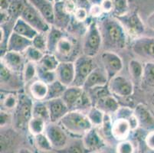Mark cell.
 Masks as SVG:
<instances>
[{
	"label": "cell",
	"mask_w": 154,
	"mask_h": 153,
	"mask_svg": "<svg viewBox=\"0 0 154 153\" xmlns=\"http://www.w3.org/2000/svg\"><path fill=\"white\" fill-rule=\"evenodd\" d=\"M104 50L124 49L128 43V34L121 22L111 14L104 13L97 20Z\"/></svg>",
	"instance_id": "obj_1"
},
{
	"label": "cell",
	"mask_w": 154,
	"mask_h": 153,
	"mask_svg": "<svg viewBox=\"0 0 154 153\" xmlns=\"http://www.w3.org/2000/svg\"><path fill=\"white\" fill-rule=\"evenodd\" d=\"M60 125L69 134L82 136L93 128L86 113L78 110H70L60 120Z\"/></svg>",
	"instance_id": "obj_2"
},
{
	"label": "cell",
	"mask_w": 154,
	"mask_h": 153,
	"mask_svg": "<svg viewBox=\"0 0 154 153\" xmlns=\"http://www.w3.org/2000/svg\"><path fill=\"white\" fill-rule=\"evenodd\" d=\"M33 105L34 99L29 94L23 92H19V103L12 112V126L17 131L28 130L29 121L33 117Z\"/></svg>",
	"instance_id": "obj_3"
},
{
	"label": "cell",
	"mask_w": 154,
	"mask_h": 153,
	"mask_svg": "<svg viewBox=\"0 0 154 153\" xmlns=\"http://www.w3.org/2000/svg\"><path fill=\"white\" fill-rule=\"evenodd\" d=\"M103 47V40L97 20L91 21L87 26L85 32L82 50V54L94 57Z\"/></svg>",
	"instance_id": "obj_4"
},
{
	"label": "cell",
	"mask_w": 154,
	"mask_h": 153,
	"mask_svg": "<svg viewBox=\"0 0 154 153\" xmlns=\"http://www.w3.org/2000/svg\"><path fill=\"white\" fill-rule=\"evenodd\" d=\"M75 78L73 86L82 87L88 76L97 67L94 57H88L82 54L76 58L75 61Z\"/></svg>",
	"instance_id": "obj_5"
},
{
	"label": "cell",
	"mask_w": 154,
	"mask_h": 153,
	"mask_svg": "<svg viewBox=\"0 0 154 153\" xmlns=\"http://www.w3.org/2000/svg\"><path fill=\"white\" fill-rule=\"evenodd\" d=\"M21 18L34 28L39 33H48L51 25L46 21L44 16L27 0L21 15Z\"/></svg>",
	"instance_id": "obj_6"
},
{
	"label": "cell",
	"mask_w": 154,
	"mask_h": 153,
	"mask_svg": "<svg viewBox=\"0 0 154 153\" xmlns=\"http://www.w3.org/2000/svg\"><path fill=\"white\" fill-rule=\"evenodd\" d=\"M78 42L75 37L67 34L60 40L54 54L61 61H74L80 55L78 53Z\"/></svg>",
	"instance_id": "obj_7"
},
{
	"label": "cell",
	"mask_w": 154,
	"mask_h": 153,
	"mask_svg": "<svg viewBox=\"0 0 154 153\" xmlns=\"http://www.w3.org/2000/svg\"><path fill=\"white\" fill-rule=\"evenodd\" d=\"M1 90L19 92L25 86L22 74H17L0 63Z\"/></svg>",
	"instance_id": "obj_8"
},
{
	"label": "cell",
	"mask_w": 154,
	"mask_h": 153,
	"mask_svg": "<svg viewBox=\"0 0 154 153\" xmlns=\"http://www.w3.org/2000/svg\"><path fill=\"white\" fill-rule=\"evenodd\" d=\"M131 48L137 57L146 61H154V38L140 36L131 41Z\"/></svg>",
	"instance_id": "obj_9"
},
{
	"label": "cell",
	"mask_w": 154,
	"mask_h": 153,
	"mask_svg": "<svg viewBox=\"0 0 154 153\" xmlns=\"http://www.w3.org/2000/svg\"><path fill=\"white\" fill-rule=\"evenodd\" d=\"M45 133L56 151L62 149L68 144V133L59 123H47Z\"/></svg>",
	"instance_id": "obj_10"
},
{
	"label": "cell",
	"mask_w": 154,
	"mask_h": 153,
	"mask_svg": "<svg viewBox=\"0 0 154 153\" xmlns=\"http://www.w3.org/2000/svg\"><path fill=\"white\" fill-rule=\"evenodd\" d=\"M100 61L109 81L118 75L124 68L122 58L115 51L104 50L100 54Z\"/></svg>",
	"instance_id": "obj_11"
},
{
	"label": "cell",
	"mask_w": 154,
	"mask_h": 153,
	"mask_svg": "<svg viewBox=\"0 0 154 153\" xmlns=\"http://www.w3.org/2000/svg\"><path fill=\"white\" fill-rule=\"evenodd\" d=\"M108 87L110 93L116 97H130L134 92V85L132 80L120 74L109 81Z\"/></svg>",
	"instance_id": "obj_12"
},
{
	"label": "cell",
	"mask_w": 154,
	"mask_h": 153,
	"mask_svg": "<svg viewBox=\"0 0 154 153\" xmlns=\"http://www.w3.org/2000/svg\"><path fill=\"white\" fill-rule=\"evenodd\" d=\"M117 19L121 22L128 35L132 37L133 39L142 36L145 32V25L137 12H129Z\"/></svg>",
	"instance_id": "obj_13"
},
{
	"label": "cell",
	"mask_w": 154,
	"mask_h": 153,
	"mask_svg": "<svg viewBox=\"0 0 154 153\" xmlns=\"http://www.w3.org/2000/svg\"><path fill=\"white\" fill-rule=\"evenodd\" d=\"M85 148L90 153L97 152L106 147V141L97 128L93 127L82 138Z\"/></svg>",
	"instance_id": "obj_14"
},
{
	"label": "cell",
	"mask_w": 154,
	"mask_h": 153,
	"mask_svg": "<svg viewBox=\"0 0 154 153\" xmlns=\"http://www.w3.org/2000/svg\"><path fill=\"white\" fill-rule=\"evenodd\" d=\"M134 114L137 118L139 128L144 131H154V113L143 103H138L134 108Z\"/></svg>",
	"instance_id": "obj_15"
},
{
	"label": "cell",
	"mask_w": 154,
	"mask_h": 153,
	"mask_svg": "<svg viewBox=\"0 0 154 153\" xmlns=\"http://www.w3.org/2000/svg\"><path fill=\"white\" fill-rule=\"evenodd\" d=\"M0 63L3 64L13 72L22 74L27 61L23 54L7 50L1 55Z\"/></svg>",
	"instance_id": "obj_16"
},
{
	"label": "cell",
	"mask_w": 154,
	"mask_h": 153,
	"mask_svg": "<svg viewBox=\"0 0 154 153\" xmlns=\"http://www.w3.org/2000/svg\"><path fill=\"white\" fill-rule=\"evenodd\" d=\"M45 103L49 111L50 122L52 123H59L60 120L70 111L69 108L61 98L45 100Z\"/></svg>",
	"instance_id": "obj_17"
},
{
	"label": "cell",
	"mask_w": 154,
	"mask_h": 153,
	"mask_svg": "<svg viewBox=\"0 0 154 153\" xmlns=\"http://www.w3.org/2000/svg\"><path fill=\"white\" fill-rule=\"evenodd\" d=\"M55 71L58 81L66 87L72 86L75 78V63L73 61H61Z\"/></svg>",
	"instance_id": "obj_18"
},
{
	"label": "cell",
	"mask_w": 154,
	"mask_h": 153,
	"mask_svg": "<svg viewBox=\"0 0 154 153\" xmlns=\"http://www.w3.org/2000/svg\"><path fill=\"white\" fill-rule=\"evenodd\" d=\"M109 82L107 75L103 70V67H97L91 73V74L88 76L86 81L84 84L83 88L85 90L88 91L93 88L97 87H102L107 85Z\"/></svg>",
	"instance_id": "obj_19"
},
{
	"label": "cell",
	"mask_w": 154,
	"mask_h": 153,
	"mask_svg": "<svg viewBox=\"0 0 154 153\" xmlns=\"http://www.w3.org/2000/svg\"><path fill=\"white\" fill-rule=\"evenodd\" d=\"M54 25L58 29L66 31L70 27L72 21V15L68 13L64 6L63 0L54 3Z\"/></svg>",
	"instance_id": "obj_20"
},
{
	"label": "cell",
	"mask_w": 154,
	"mask_h": 153,
	"mask_svg": "<svg viewBox=\"0 0 154 153\" xmlns=\"http://www.w3.org/2000/svg\"><path fill=\"white\" fill-rule=\"evenodd\" d=\"M32 44V40L12 32L7 42L6 51L8 50L24 54Z\"/></svg>",
	"instance_id": "obj_21"
},
{
	"label": "cell",
	"mask_w": 154,
	"mask_h": 153,
	"mask_svg": "<svg viewBox=\"0 0 154 153\" xmlns=\"http://www.w3.org/2000/svg\"><path fill=\"white\" fill-rule=\"evenodd\" d=\"M132 131L128 120L124 119H113L112 136L117 142L127 140Z\"/></svg>",
	"instance_id": "obj_22"
},
{
	"label": "cell",
	"mask_w": 154,
	"mask_h": 153,
	"mask_svg": "<svg viewBox=\"0 0 154 153\" xmlns=\"http://www.w3.org/2000/svg\"><path fill=\"white\" fill-rule=\"evenodd\" d=\"M35 8L40 12L48 23L54 25V3L51 0H28Z\"/></svg>",
	"instance_id": "obj_23"
},
{
	"label": "cell",
	"mask_w": 154,
	"mask_h": 153,
	"mask_svg": "<svg viewBox=\"0 0 154 153\" xmlns=\"http://www.w3.org/2000/svg\"><path fill=\"white\" fill-rule=\"evenodd\" d=\"M94 106H97L106 114L111 115L112 116L115 114L120 106L117 97L113 94L107 95L101 98L97 101Z\"/></svg>",
	"instance_id": "obj_24"
},
{
	"label": "cell",
	"mask_w": 154,
	"mask_h": 153,
	"mask_svg": "<svg viewBox=\"0 0 154 153\" xmlns=\"http://www.w3.org/2000/svg\"><path fill=\"white\" fill-rule=\"evenodd\" d=\"M29 96L35 101H45L48 93V84L40 80H35L29 85Z\"/></svg>",
	"instance_id": "obj_25"
},
{
	"label": "cell",
	"mask_w": 154,
	"mask_h": 153,
	"mask_svg": "<svg viewBox=\"0 0 154 153\" xmlns=\"http://www.w3.org/2000/svg\"><path fill=\"white\" fill-rule=\"evenodd\" d=\"M85 90L81 87L70 86L68 87L66 90L64 91L61 99L66 103L70 110H74L75 106L79 101L80 98L83 94Z\"/></svg>",
	"instance_id": "obj_26"
},
{
	"label": "cell",
	"mask_w": 154,
	"mask_h": 153,
	"mask_svg": "<svg viewBox=\"0 0 154 153\" xmlns=\"http://www.w3.org/2000/svg\"><path fill=\"white\" fill-rule=\"evenodd\" d=\"M65 35V31L58 29L54 25H51V29L47 33V52L54 54L60 40Z\"/></svg>",
	"instance_id": "obj_27"
},
{
	"label": "cell",
	"mask_w": 154,
	"mask_h": 153,
	"mask_svg": "<svg viewBox=\"0 0 154 153\" xmlns=\"http://www.w3.org/2000/svg\"><path fill=\"white\" fill-rule=\"evenodd\" d=\"M19 92L1 90V110L12 113L19 103Z\"/></svg>",
	"instance_id": "obj_28"
},
{
	"label": "cell",
	"mask_w": 154,
	"mask_h": 153,
	"mask_svg": "<svg viewBox=\"0 0 154 153\" xmlns=\"http://www.w3.org/2000/svg\"><path fill=\"white\" fill-rule=\"evenodd\" d=\"M13 32L30 40H32L38 33L34 28L31 26L26 21L23 20L22 18H19L15 22L13 26Z\"/></svg>",
	"instance_id": "obj_29"
},
{
	"label": "cell",
	"mask_w": 154,
	"mask_h": 153,
	"mask_svg": "<svg viewBox=\"0 0 154 153\" xmlns=\"http://www.w3.org/2000/svg\"><path fill=\"white\" fill-rule=\"evenodd\" d=\"M27 2V0H10V5L7 11L9 15V22L15 24L17 19L21 18L23 9Z\"/></svg>",
	"instance_id": "obj_30"
},
{
	"label": "cell",
	"mask_w": 154,
	"mask_h": 153,
	"mask_svg": "<svg viewBox=\"0 0 154 153\" xmlns=\"http://www.w3.org/2000/svg\"><path fill=\"white\" fill-rule=\"evenodd\" d=\"M143 66L144 63H142L138 59H132L129 62V73L133 81L135 82L142 83Z\"/></svg>",
	"instance_id": "obj_31"
},
{
	"label": "cell",
	"mask_w": 154,
	"mask_h": 153,
	"mask_svg": "<svg viewBox=\"0 0 154 153\" xmlns=\"http://www.w3.org/2000/svg\"><path fill=\"white\" fill-rule=\"evenodd\" d=\"M60 62L59 59L54 54L51 53H45L42 58V60L38 63V65L40 67L43 68L47 71H55L59 65Z\"/></svg>",
	"instance_id": "obj_32"
},
{
	"label": "cell",
	"mask_w": 154,
	"mask_h": 153,
	"mask_svg": "<svg viewBox=\"0 0 154 153\" xmlns=\"http://www.w3.org/2000/svg\"><path fill=\"white\" fill-rule=\"evenodd\" d=\"M142 84L146 87H154V61L144 63Z\"/></svg>",
	"instance_id": "obj_33"
},
{
	"label": "cell",
	"mask_w": 154,
	"mask_h": 153,
	"mask_svg": "<svg viewBox=\"0 0 154 153\" xmlns=\"http://www.w3.org/2000/svg\"><path fill=\"white\" fill-rule=\"evenodd\" d=\"M87 116L91 123L93 127L100 128L104 120L105 113L97 106H93L87 112Z\"/></svg>",
	"instance_id": "obj_34"
},
{
	"label": "cell",
	"mask_w": 154,
	"mask_h": 153,
	"mask_svg": "<svg viewBox=\"0 0 154 153\" xmlns=\"http://www.w3.org/2000/svg\"><path fill=\"white\" fill-rule=\"evenodd\" d=\"M67 87L65 85L60 82L59 81H55L54 82L48 84V93L45 100L52 99H57V98H61L64 91L66 90Z\"/></svg>",
	"instance_id": "obj_35"
},
{
	"label": "cell",
	"mask_w": 154,
	"mask_h": 153,
	"mask_svg": "<svg viewBox=\"0 0 154 153\" xmlns=\"http://www.w3.org/2000/svg\"><path fill=\"white\" fill-rule=\"evenodd\" d=\"M46 125L47 122L45 121L44 120L33 116L28 125V131L33 136H35L37 135L45 133Z\"/></svg>",
	"instance_id": "obj_36"
},
{
	"label": "cell",
	"mask_w": 154,
	"mask_h": 153,
	"mask_svg": "<svg viewBox=\"0 0 154 153\" xmlns=\"http://www.w3.org/2000/svg\"><path fill=\"white\" fill-rule=\"evenodd\" d=\"M32 114L34 117L41 118L45 121L50 122V115L45 101H35Z\"/></svg>",
	"instance_id": "obj_37"
},
{
	"label": "cell",
	"mask_w": 154,
	"mask_h": 153,
	"mask_svg": "<svg viewBox=\"0 0 154 153\" xmlns=\"http://www.w3.org/2000/svg\"><path fill=\"white\" fill-rule=\"evenodd\" d=\"M112 11L110 12L113 16H124L129 13V3L127 0H111Z\"/></svg>",
	"instance_id": "obj_38"
},
{
	"label": "cell",
	"mask_w": 154,
	"mask_h": 153,
	"mask_svg": "<svg viewBox=\"0 0 154 153\" xmlns=\"http://www.w3.org/2000/svg\"><path fill=\"white\" fill-rule=\"evenodd\" d=\"M22 77L25 85L34 81L37 78V64L27 61L22 73Z\"/></svg>",
	"instance_id": "obj_39"
},
{
	"label": "cell",
	"mask_w": 154,
	"mask_h": 153,
	"mask_svg": "<svg viewBox=\"0 0 154 153\" xmlns=\"http://www.w3.org/2000/svg\"><path fill=\"white\" fill-rule=\"evenodd\" d=\"M87 92H88V95L90 96L91 99L92 103H93V106L95 104L97 101L99 100L100 99L107 96V95L112 94L110 90H109L108 84L105 85V86L93 88L90 90H88Z\"/></svg>",
	"instance_id": "obj_40"
},
{
	"label": "cell",
	"mask_w": 154,
	"mask_h": 153,
	"mask_svg": "<svg viewBox=\"0 0 154 153\" xmlns=\"http://www.w3.org/2000/svg\"><path fill=\"white\" fill-rule=\"evenodd\" d=\"M34 142L36 147L40 151H50L54 149L52 145H51V142L49 141L45 133L34 136Z\"/></svg>",
	"instance_id": "obj_41"
},
{
	"label": "cell",
	"mask_w": 154,
	"mask_h": 153,
	"mask_svg": "<svg viewBox=\"0 0 154 153\" xmlns=\"http://www.w3.org/2000/svg\"><path fill=\"white\" fill-rule=\"evenodd\" d=\"M37 79L43 81L45 84H50L57 81V74L56 71H47L37 64Z\"/></svg>",
	"instance_id": "obj_42"
},
{
	"label": "cell",
	"mask_w": 154,
	"mask_h": 153,
	"mask_svg": "<svg viewBox=\"0 0 154 153\" xmlns=\"http://www.w3.org/2000/svg\"><path fill=\"white\" fill-rule=\"evenodd\" d=\"M58 153H90L85 148L82 139L67 145L64 148L57 150Z\"/></svg>",
	"instance_id": "obj_43"
},
{
	"label": "cell",
	"mask_w": 154,
	"mask_h": 153,
	"mask_svg": "<svg viewBox=\"0 0 154 153\" xmlns=\"http://www.w3.org/2000/svg\"><path fill=\"white\" fill-rule=\"evenodd\" d=\"M45 54V53L42 52V51H41L40 50L35 48V47L32 45L25 51L23 54L27 61L38 64L39 61H41Z\"/></svg>",
	"instance_id": "obj_44"
},
{
	"label": "cell",
	"mask_w": 154,
	"mask_h": 153,
	"mask_svg": "<svg viewBox=\"0 0 154 153\" xmlns=\"http://www.w3.org/2000/svg\"><path fill=\"white\" fill-rule=\"evenodd\" d=\"M32 45L44 53H47V33H38L32 40Z\"/></svg>",
	"instance_id": "obj_45"
},
{
	"label": "cell",
	"mask_w": 154,
	"mask_h": 153,
	"mask_svg": "<svg viewBox=\"0 0 154 153\" xmlns=\"http://www.w3.org/2000/svg\"><path fill=\"white\" fill-rule=\"evenodd\" d=\"M134 115V109L130 106H120L116 113L113 116V119H124L129 120Z\"/></svg>",
	"instance_id": "obj_46"
},
{
	"label": "cell",
	"mask_w": 154,
	"mask_h": 153,
	"mask_svg": "<svg viewBox=\"0 0 154 153\" xmlns=\"http://www.w3.org/2000/svg\"><path fill=\"white\" fill-rule=\"evenodd\" d=\"M116 153H135V148L131 141L124 140L117 143Z\"/></svg>",
	"instance_id": "obj_47"
},
{
	"label": "cell",
	"mask_w": 154,
	"mask_h": 153,
	"mask_svg": "<svg viewBox=\"0 0 154 153\" xmlns=\"http://www.w3.org/2000/svg\"><path fill=\"white\" fill-rule=\"evenodd\" d=\"M89 15H89L88 11L87 10V8H84V7H79V8H77L75 13L73 14L72 20L82 24L86 22Z\"/></svg>",
	"instance_id": "obj_48"
},
{
	"label": "cell",
	"mask_w": 154,
	"mask_h": 153,
	"mask_svg": "<svg viewBox=\"0 0 154 153\" xmlns=\"http://www.w3.org/2000/svg\"><path fill=\"white\" fill-rule=\"evenodd\" d=\"M12 113L5 110H1L0 111V126L1 129H3L6 127L7 126L12 124Z\"/></svg>",
	"instance_id": "obj_49"
},
{
	"label": "cell",
	"mask_w": 154,
	"mask_h": 153,
	"mask_svg": "<svg viewBox=\"0 0 154 153\" xmlns=\"http://www.w3.org/2000/svg\"><path fill=\"white\" fill-rule=\"evenodd\" d=\"M144 144L150 150L154 151V131L147 133L144 139Z\"/></svg>",
	"instance_id": "obj_50"
},
{
	"label": "cell",
	"mask_w": 154,
	"mask_h": 153,
	"mask_svg": "<svg viewBox=\"0 0 154 153\" xmlns=\"http://www.w3.org/2000/svg\"><path fill=\"white\" fill-rule=\"evenodd\" d=\"M102 9L103 12L107 14H110L112 11V2L111 0H103L101 3Z\"/></svg>",
	"instance_id": "obj_51"
},
{
	"label": "cell",
	"mask_w": 154,
	"mask_h": 153,
	"mask_svg": "<svg viewBox=\"0 0 154 153\" xmlns=\"http://www.w3.org/2000/svg\"><path fill=\"white\" fill-rule=\"evenodd\" d=\"M146 25L151 30L154 31V12H152L146 19Z\"/></svg>",
	"instance_id": "obj_52"
},
{
	"label": "cell",
	"mask_w": 154,
	"mask_h": 153,
	"mask_svg": "<svg viewBox=\"0 0 154 153\" xmlns=\"http://www.w3.org/2000/svg\"><path fill=\"white\" fill-rule=\"evenodd\" d=\"M10 5V0H0V8L1 11L7 12Z\"/></svg>",
	"instance_id": "obj_53"
},
{
	"label": "cell",
	"mask_w": 154,
	"mask_h": 153,
	"mask_svg": "<svg viewBox=\"0 0 154 153\" xmlns=\"http://www.w3.org/2000/svg\"><path fill=\"white\" fill-rule=\"evenodd\" d=\"M103 0H88V2L91 5H100Z\"/></svg>",
	"instance_id": "obj_54"
},
{
	"label": "cell",
	"mask_w": 154,
	"mask_h": 153,
	"mask_svg": "<svg viewBox=\"0 0 154 153\" xmlns=\"http://www.w3.org/2000/svg\"><path fill=\"white\" fill-rule=\"evenodd\" d=\"M17 153H32V152L29 149V148L22 147V148H20L19 150H18Z\"/></svg>",
	"instance_id": "obj_55"
},
{
	"label": "cell",
	"mask_w": 154,
	"mask_h": 153,
	"mask_svg": "<svg viewBox=\"0 0 154 153\" xmlns=\"http://www.w3.org/2000/svg\"><path fill=\"white\" fill-rule=\"evenodd\" d=\"M142 153H154V151H152V150H150L149 148H148L145 145V148H143Z\"/></svg>",
	"instance_id": "obj_56"
},
{
	"label": "cell",
	"mask_w": 154,
	"mask_h": 153,
	"mask_svg": "<svg viewBox=\"0 0 154 153\" xmlns=\"http://www.w3.org/2000/svg\"><path fill=\"white\" fill-rule=\"evenodd\" d=\"M94 153H112V152H111V151H107V150L102 149V150H100V151H97V152H94Z\"/></svg>",
	"instance_id": "obj_57"
},
{
	"label": "cell",
	"mask_w": 154,
	"mask_h": 153,
	"mask_svg": "<svg viewBox=\"0 0 154 153\" xmlns=\"http://www.w3.org/2000/svg\"><path fill=\"white\" fill-rule=\"evenodd\" d=\"M151 103H152V106L154 108V91L152 94V97H151Z\"/></svg>",
	"instance_id": "obj_58"
},
{
	"label": "cell",
	"mask_w": 154,
	"mask_h": 153,
	"mask_svg": "<svg viewBox=\"0 0 154 153\" xmlns=\"http://www.w3.org/2000/svg\"><path fill=\"white\" fill-rule=\"evenodd\" d=\"M59 1H61V0H54V2H59Z\"/></svg>",
	"instance_id": "obj_59"
},
{
	"label": "cell",
	"mask_w": 154,
	"mask_h": 153,
	"mask_svg": "<svg viewBox=\"0 0 154 153\" xmlns=\"http://www.w3.org/2000/svg\"><path fill=\"white\" fill-rule=\"evenodd\" d=\"M51 1H52V2H54V0H51Z\"/></svg>",
	"instance_id": "obj_60"
},
{
	"label": "cell",
	"mask_w": 154,
	"mask_h": 153,
	"mask_svg": "<svg viewBox=\"0 0 154 153\" xmlns=\"http://www.w3.org/2000/svg\"><path fill=\"white\" fill-rule=\"evenodd\" d=\"M153 113H154V112H153Z\"/></svg>",
	"instance_id": "obj_61"
}]
</instances>
